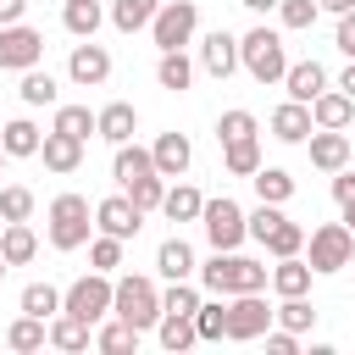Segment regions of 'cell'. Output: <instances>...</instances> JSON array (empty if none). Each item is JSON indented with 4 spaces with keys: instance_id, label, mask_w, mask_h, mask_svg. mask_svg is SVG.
Returning <instances> with one entry per match:
<instances>
[{
    "instance_id": "obj_15",
    "label": "cell",
    "mask_w": 355,
    "mask_h": 355,
    "mask_svg": "<svg viewBox=\"0 0 355 355\" xmlns=\"http://www.w3.org/2000/svg\"><path fill=\"white\" fill-rule=\"evenodd\" d=\"M67 72H72V83H83V89H94V83H105V78H111V55H105V44H94V39H83V44L72 50V61H67Z\"/></svg>"
},
{
    "instance_id": "obj_57",
    "label": "cell",
    "mask_w": 355,
    "mask_h": 355,
    "mask_svg": "<svg viewBox=\"0 0 355 355\" xmlns=\"http://www.w3.org/2000/svg\"><path fill=\"white\" fill-rule=\"evenodd\" d=\"M344 222H349V227H355V205H349V211H344Z\"/></svg>"
},
{
    "instance_id": "obj_7",
    "label": "cell",
    "mask_w": 355,
    "mask_h": 355,
    "mask_svg": "<svg viewBox=\"0 0 355 355\" xmlns=\"http://www.w3.org/2000/svg\"><path fill=\"white\" fill-rule=\"evenodd\" d=\"M355 261V227L349 222H322L311 233V272H344Z\"/></svg>"
},
{
    "instance_id": "obj_35",
    "label": "cell",
    "mask_w": 355,
    "mask_h": 355,
    "mask_svg": "<svg viewBox=\"0 0 355 355\" xmlns=\"http://www.w3.org/2000/svg\"><path fill=\"white\" fill-rule=\"evenodd\" d=\"M100 0H67V11H61V22H67V33H78V39H94V28H100Z\"/></svg>"
},
{
    "instance_id": "obj_11",
    "label": "cell",
    "mask_w": 355,
    "mask_h": 355,
    "mask_svg": "<svg viewBox=\"0 0 355 355\" xmlns=\"http://www.w3.org/2000/svg\"><path fill=\"white\" fill-rule=\"evenodd\" d=\"M94 227H100V233H111V239H133V233L144 227V211H139L128 194H111V200H100V205H94Z\"/></svg>"
},
{
    "instance_id": "obj_32",
    "label": "cell",
    "mask_w": 355,
    "mask_h": 355,
    "mask_svg": "<svg viewBox=\"0 0 355 355\" xmlns=\"http://www.w3.org/2000/svg\"><path fill=\"white\" fill-rule=\"evenodd\" d=\"M250 183H255V194H261L266 205H283V200H294V178H288L283 166H261Z\"/></svg>"
},
{
    "instance_id": "obj_3",
    "label": "cell",
    "mask_w": 355,
    "mask_h": 355,
    "mask_svg": "<svg viewBox=\"0 0 355 355\" xmlns=\"http://www.w3.org/2000/svg\"><path fill=\"white\" fill-rule=\"evenodd\" d=\"M111 316H122V322H133L139 333L144 327H155L161 322V288L150 283V277H116V300H111Z\"/></svg>"
},
{
    "instance_id": "obj_19",
    "label": "cell",
    "mask_w": 355,
    "mask_h": 355,
    "mask_svg": "<svg viewBox=\"0 0 355 355\" xmlns=\"http://www.w3.org/2000/svg\"><path fill=\"white\" fill-rule=\"evenodd\" d=\"M311 116H316V128H349L355 122V100L344 89H322L311 100Z\"/></svg>"
},
{
    "instance_id": "obj_36",
    "label": "cell",
    "mask_w": 355,
    "mask_h": 355,
    "mask_svg": "<svg viewBox=\"0 0 355 355\" xmlns=\"http://www.w3.org/2000/svg\"><path fill=\"white\" fill-rule=\"evenodd\" d=\"M61 300H67V294H61L55 283H28V288H22V311H28V316H44V322L61 311Z\"/></svg>"
},
{
    "instance_id": "obj_26",
    "label": "cell",
    "mask_w": 355,
    "mask_h": 355,
    "mask_svg": "<svg viewBox=\"0 0 355 355\" xmlns=\"http://www.w3.org/2000/svg\"><path fill=\"white\" fill-rule=\"evenodd\" d=\"M222 166H227L233 178H255V172H261V144H255V133L222 144Z\"/></svg>"
},
{
    "instance_id": "obj_17",
    "label": "cell",
    "mask_w": 355,
    "mask_h": 355,
    "mask_svg": "<svg viewBox=\"0 0 355 355\" xmlns=\"http://www.w3.org/2000/svg\"><path fill=\"white\" fill-rule=\"evenodd\" d=\"M39 155H44V166L50 172H78L83 166V139H72V133H44V144H39Z\"/></svg>"
},
{
    "instance_id": "obj_28",
    "label": "cell",
    "mask_w": 355,
    "mask_h": 355,
    "mask_svg": "<svg viewBox=\"0 0 355 355\" xmlns=\"http://www.w3.org/2000/svg\"><path fill=\"white\" fill-rule=\"evenodd\" d=\"M272 288H277V294H305V288H311V261H300V255H277V266H272Z\"/></svg>"
},
{
    "instance_id": "obj_48",
    "label": "cell",
    "mask_w": 355,
    "mask_h": 355,
    "mask_svg": "<svg viewBox=\"0 0 355 355\" xmlns=\"http://www.w3.org/2000/svg\"><path fill=\"white\" fill-rule=\"evenodd\" d=\"M277 222H283V211H277V205H266V200H261V205H255V211H250V239H261V244H266V233H272V227H277Z\"/></svg>"
},
{
    "instance_id": "obj_31",
    "label": "cell",
    "mask_w": 355,
    "mask_h": 355,
    "mask_svg": "<svg viewBox=\"0 0 355 355\" xmlns=\"http://www.w3.org/2000/svg\"><path fill=\"white\" fill-rule=\"evenodd\" d=\"M0 144H6V155H39V128L28 122V116H17V122H6L0 128Z\"/></svg>"
},
{
    "instance_id": "obj_59",
    "label": "cell",
    "mask_w": 355,
    "mask_h": 355,
    "mask_svg": "<svg viewBox=\"0 0 355 355\" xmlns=\"http://www.w3.org/2000/svg\"><path fill=\"white\" fill-rule=\"evenodd\" d=\"M0 222H6V216H0Z\"/></svg>"
},
{
    "instance_id": "obj_46",
    "label": "cell",
    "mask_w": 355,
    "mask_h": 355,
    "mask_svg": "<svg viewBox=\"0 0 355 355\" xmlns=\"http://www.w3.org/2000/svg\"><path fill=\"white\" fill-rule=\"evenodd\" d=\"M250 133H255V116H250V111H222V122H216V139H222V144L250 139Z\"/></svg>"
},
{
    "instance_id": "obj_13",
    "label": "cell",
    "mask_w": 355,
    "mask_h": 355,
    "mask_svg": "<svg viewBox=\"0 0 355 355\" xmlns=\"http://www.w3.org/2000/svg\"><path fill=\"white\" fill-rule=\"evenodd\" d=\"M311 133H316V116H311L305 100H283V105L272 111V139H283V144H305Z\"/></svg>"
},
{
    "instance_id": "obj_34",
    "label": "cell",
    "mask_w": 355,
    "mask_h": 355,
    "mask_svg": "<svg viewBox=\"0 0 355 355\" xmlns=\"http://www.w3.org/2000/svg\"><path fill=\"white\" fill-rule=\"evenodd\" d=\"M155 266H161V277H172V283H178V277H189V272H194V250H189L183 239H166V244L155 250Z\"/></svg>"
},
{
    "instance_id": "obj_12",
    "label": "cell",
    "mask_w": 355,
    "mask_h": 355,
    "mask_svg": "<svg viewBox=\"0 0 355 355\" xmlns=\"http://www.w3.org/2000/svg\"><path fill=\"white\" fill-rule=\"evenodd\" d=\"M200 67L211 72V78H233L244 61H239V39L227 33V28H216V33H205L200 39Z\"/></svg>"
},
{
    "instance_id": "obj_29",
    "label": "cell",
    "mask_w": 355,
    "mask_h": 355,
    "mask_svg": "<svg viewBox=\"0 0 355 355\" xmlns=\"http://www.w3.org/2000/svg\"><path fill=\"white\" fill-rule=\"evenodd\" d=\"M155 11H161V0H116L111 22H116V33H139V28L155 22Z\"/></svg>"
},
{
    "instance_id": "obj_5",
    "label": "cell",
    "mask_w": 355,
    "mask_h": 355,
    "mask_svg": "<svg viewBox=\"0 0 355 355\" xmlns=\"http://www.w3.org/2000/svg\"><path fill=\"white\" fill-rule=\"evenodd\" d=\"M111 300H116L111 272H89V277H78V283L67 288L61 311H72V316H83V322L94 327V322H105V316H111Z\"/></svg>"
},
{
    "instance_id": "obj_27",
    "label": "cell",
    "mask_w": 355,
    "mask_h": 355,
    "mask_svg": "<svg viewBox=\"0 0 355 355\" xmlns=\"http://www.w3.org/2000/svg\"><path fill=\"white\" fill-rule=\"evenodd\" d=\"M150 172H155V155H150V150H139L133 139L116 144V183H122V189L139 183V178H150Z\"/></svg>"
},
{
    "instance_id": "obj_18",
    "label": "cell",
    "mask_w": 355,
    "mask_h": 355,
    "mask_svg": "<svg viewBox=\"0 0 355 355\" xmlns=\"http://www.w3.org/2000/svg\"><path fill=\"white\" fill-rule=\"evenodd\" d=\"M150 155H155V172H161V178H183L189 161H194V150H189L183 133H161V139L150 144Z\"/></svg>"
},
{
    "instance_id": "obj_8",
    "label": "cell",
    "mask_w": 355,
    "mask_h": 355,
    "mask_svg": "<svg viewBox=\"0 0 355 355\" xmlns=\"http://www.w3.org/2000/svg\"><path fill=\"white\" fill-rule=\"evenodd\" d=\"M194 28H200V6H194V0H161V11H155V22H150V39H155L161 50H183V44L194 39Z\"/></svg>"
},
{
    "instance_id": "obj_52",
    "label": "cell",
    "mask_w": 355,
    "mask_h": 355,
    "mask_svg": "<svg viewBox=\"0 0 355 355\" xmlns=\"http://www.w3.org/2000/svg\"><path fill=\"white\" fill-rule=\"evenodd\" d=\"M22 11H28V0H0V28L6 22H22Z\"/></svg>"
},
{
    "instance_id": "obj_4",
    "label": "cell",
    "mask_w": 355,
    "mask_h": 355,
    "mask_svg": "<svg viewBox=\"0 0 355 355\" xmlns=\"http://www.w3.org/2000/svg\"><path fill=\"white\" fill-rule=\"evenodd\" d=\"M89 200L83 194H55L50 200V244L55 250H83L89 244Z\"/></svg>"
},
{
    "instance_id": "obj_39",
    "label": "cell",
    "mask_w": 355,
    "mask_h": 355,
    "mask_svg": "<svg viewBox=\"0 0 355 355\" xmlns=\"http://www.w3.org/2000/svg\"><path fill=\"white\" fill-rule=\"evenodd\" d=\"M194 327H200V338H205V344H222V338H227V305H222V294H216L211 305H200V311H194Z\"/></svg>"
},
{
    "instance_id": "obj_24",
    "label": "cell",
    "mask_w": 355,
    "mask_h": 355,
    "mask_svg": "<svg viewBox=\"0 0 355 355\" xmlns=\"http://www.w3.org/2000/svg\"><path fill=\"white\" fill-rule=\"evenodd\" d=\"M155 333H161V349H172V355H183L189 344H200V327H194V316H178V311H161Z\"/></svg>"
},
{
    "instance_id": "obj_54",
    "label": "cell",
    "mask_w": 355,
    "mask_h": 355,
    "mask_svg": "<svg viewBox=\"0 0 355 355\" xmlns=\"http://www.w3.org/2000/svg\"><path fill=\"white\" fill-rule=\"evenodd\" d=\"M322 11H333V17H344V11H355V0H316Z\"/></svg>"
},
{
    "instance_id": "obj_51",
    "label": "cell",
    "mask_w": 355,
    "mask_h": 355,
    "mask_svg": "<svg viewBox=\"0 0 355 355\" xmlns=\"http://www.w3.org/2000/svg\"><path fill=\"white\" fill-rule=\"evenodd\" d=\"M333 200H338L344 211L355 205V172H338V178H333Z\"/></svg>"
},
{
    "instance_id": "obj_41",
    "label": "cell",
    "mask_w": 355,
    "mask_h": 355,
    "mask_svg": "<svg viewBox=\"0 0 355 355\" xmlns=\"http://www.w3.org/2000/svg\"><path fill=\"white\" fill-rule=\"evenodd\" d=\"M122 194H128V200H133L139 211H161V200H166V178H161V172H150V178H139V183H128Z\"/></svg>"
},
{
    "instance_id": "obj_33",
    "label": "cell",
    "mask_w": 355,
    "mask_h": 355,
    "mask_svg": "<svg viewBox=\"0 0 355 355\" xmlns=\"http://www.w3.org/2000/svg\"><path fill=\"white\" fill-rule=\"evenodd\" d=\"M161 211H166L172 222H200V211H205V200H200V189H189V183H178V189H166V200H161Z\"/></svg>"
},
{
    "instance_id": "obj_22",
    "label": "cell",
    "mask_w": 355,
    "mask_h": 355,
    "mask_svg": "<svg viewBox=\"0 0 355 355\" xmlns=\"http://www.w3.org/2000/svg\"><path fill=\"white\" fill-rule=\"evenodd\" d=\"M0 255H6L11 266H28V261L39 255V239H33V227H28V222H6V227H0Z\"/></svg>"
},
{
    "instance_id": "obj_49",
    "label": "cell",
    "mask_w": 355,
    "mask_h": 355,
    "mask_svg": "<svg viewBox=\"0 0 355 355\" xmlns=\"http://www.w3.org/2000/svg\"><path fill=\"white\" fill-rule=\"evenodd\" d=\"M266 349H272V355H300V333H288V327L272 333V327H266Z\"/></svg>"
},
{
    "instance_id": "obj_56",
    "label": "cell",
    "mask_w": 355,
    "mask_h": 355,
    "mask_svg": "<svg viewBox=\"0 0 355 355\" xmlns=\"http://www.w3.org/2000/svg\"><path fill=\"white\" fill-rule=\"evenodd\" d=\"M6 272H11V261H6V255H0V277H6Z\"/></svg>"
},
{
    "instance_id": "obj_25",
    "label": "cell",
    "mask_w": 355,
    "mask_h": 355,
    "mask_svg": "<svg viewBox=\"0 0 355 355\" xmlns=\"http://www.w3.org/2000/svg\"><path fill=\"white\" fill-rule=\"evenodd\" d=\"M155 83L172 89V94H183V89L194 83V61H189L183 50H161V61H155Z\"/></svg>"
},
{
    "instance_id": "obj_44",
    "label": "cell",
    "mask_w": 355,
    "mask_h": 355,
    "mask_svg": "<svg viewBox=\"0 0 355 355\" xmlns=\"http://www.w3.org/2000/svg\"><path fill=\"white\" fill-rule=\"evenodd\" d=\"M122 244H128V239H111V233L89 239V261H94V272H116V266H122Z\"/></svg>"
},
{
    "instance_id": "obj_50",
    "label": "cell",
    "mask_w": 355,
    "mask_h": 355,
    "mask_svg": "<svg viewBox=\"0 0 355 355\" xmlns=\"http://www.w3.org/2000/svg\"><path fill=\"white\" fill-rule=\"evenodd\" d=\"M333 44H338V50L355 61V11H344V17H338V33H333Z\"/></svg>"
},
{
    "instance_id": "obj_23",
    "label": "cell",
    "mask_w": 355,
    "mask_h": 355,
    "mask_svg": "<svg viewBox=\"0 0 355 355\" xmlns=\"http://www.w3.org/2000/svg\"><path fill=\"white\" fill-rule=\"evenodd\" d=\"M6 344H11L17 355H33V349H44V344H50V327H44V316H28V311H22V316L6 327Z\"/></svg>"
},
{
    "instance_id": "obj_38",
    "label": "cell",
    "mask_w": 355,
    "mask_h": 355,
    "mask_svg": "<svg viewBox=\"0 0 355 355\" xmlns=\"http://www.w3.org/2000/svg\"><path fill=\"white\" fill-rule=\"evenodd\" d=\"M94 344H100L105 355H128V349H139V327L116 316V322H105V327L94 333Z\"/></svg>"
},
{
    "instance_id": "obj_20",
    "label": "cell",
    "mask_w": 355,
    "mask_h": 355,
    "mask_svg": "<svg viewBox=\"0 0 355 355\" xmlns=\"http://www.w3.org/2000/svg\"><path fill=\"white\" fill-rule=\"evenodd\" d=\"M133 133H139V111H133L128 100H111V105L100 111V139H105V144H128Z\"/></svg>"
},
{
    "instance_id": "obj_40",
    "label": "cell",
    "mask_w": 355,
    "mask_h": 355,
    "mask_svg": "<svg viewBox=\"0 0 355 355\" xmlns=\"http://www.w3.org/2000/svg\"><path fill=\"white\" fill-rule=\"evenodd\" d=\"M17 94H22V105H55V78H50V72H39V67H28Z\"/></svg>"
},
{
    "instance_id": "obj_42",
    "label": "cell",
    "mask_w": 355,
    "mask_h": 355,
    "mask_svg": "<svg viewBox=\"0 0 355 355\" xmlns=\"http://www.w3.org/2000/svg\"><path fill=\"white\" fill-rule=\"evenodd\" d=\"M266 250H272V255H300V250H305V227L283 216V222L266 233Z\"/></svg>"
},
{
    "instance_id": "obj_2",
    "label": "cell",
    "mask_w": 355,
    "mask_h": 355,
    "mask_svg": "<svg viewBox=\"0 0 355 355\" xmlns=\"http://www.w3.org/2000/svg\"><path fill=\"white\" fill-rule=\"evenodd\" d=\"M239 61H244V72H250L255 83H283V72H288L283 39H277L272 28H250V33L239 39Z\"/></svg>"
},
{
    "instance_id": "obj_55",
    "label": "cell",
    "mask_w": 355,
    "mask_h": 355,
    "mask_svg": "<svg viewBox=\"0 0 355 355\" xmlns=\"http://www.w3.org/2000/svg\"><path fill=\"white\" fill-rule=\"evenodd\" d=\"M239 6H250V11H277V0H239Z\"/></svg>"
},
{
    "instance_id": "obj_21",
    "label": "cell",
    "mask_w": 355,
    "mask_h": 355,
    "mask_svg": "<svg viewBox=\"0 0 355 355\" xmlns=\"http://www.w3.org/2000/svg\"><path fill=\"white\" fill-rule=\"evenodd\" d=\"M89 338H94V333H89L83 316H72V311H55V316H50V344H55V349L78 355V349H89Z\"/></svg>"
},
{
    "instance_id": "obj_30",
    "label": "cell",
    "mask_w": 355,
    "mask_h": 355,
    "mask_svg": "<svg viewBox=\"0 0 355 355\" xmlns=\"http://www.w3.org/2000/svg\"><path fill=\"white\" fill-rule=\"evenodd\" d=\"M55 133H72V139L100 133V111H89V105H55Z\"/></svg>"
},
{
    "instance_id": "obj_37",
    "label": "cell",
    "mask_w": 355,
    "mask_h": 355,
    "mask_svg": "<svg viewBox=\"0 0 355 355\" xmlns=\"http://www.w3.org/2000/svg\"><path fill=\"white\" fill-rule=\"evenodd\" d=\"M277 327H288V333L316 327V305H311L305 294H283V305H277Z\"/></svg>"
},
{
    "instance_id": "obj_43",
    "label": "cell",
    "mask_w": 355,
    "mask_h": 355,
    "mask_svg": "<svg viewBox=\"0 0 355 355\" xmlns=\"http://www.w3.org/2000/svg\"><path fill=\"white\" fill-rule=\"evenodd\" d=\"M0 216H6V222H28V216H33V189H22V183L0 189Z\"/></svg>"
},
{
    "instance_id": "obj_6",
    "label": "cell",
    "mask_w": 355,
    "mask_h": 355,
    "mask_svg": "<svg viewBox=\"0 0 355 355\" xmlns=\"http://www.w3.org/2000/svg\"><path fill=\"white\" fill-rule=\"evenodd\" d=\"M200 222H205V239H211V250H239L244 239H250V216L239 211V200H205V211H200Z\"/></svg>"
},
{
    "instance_id": "obj_14",
    "label": "cell",
    "mask_w": 355,
    "mask_h": 355,
    "mask_svg": "<svg viewBox=\"0 0 355 355\" xmlns=\"http://www.w3.org/2000/svg\"><path fill=\"white\" fill-rule=\"evenodd\" d=\"M305 144H311V166H322V172H344L349 166V133L344 128H316Z\"/></svg>"
},
{
    "instance_id": "obj_1",
    "label": "cell",
    "mask_w": 355,
    "mask_h": 355,
    "mask_svg": "<svg viewBox=\"0 0 355 355\" xmlns=\"http://www.w3.org/2000/svg\"><path fill=\"white\" fill-rule=\"evenodd\" d=\"M200 283H205L211 294H261V288L272 283V272H266L261 261H250V255L216 250V255L200 266Z\"/></svg>"
},
{
    "instance_id": "obj_45",
    "label": "cell",
    "mask_w": 355,
    "mask_h": 355,
    "mask_svg": "<svg viewBox=\"0 0 355 355\" xmlns=\"http://www.w3.org/2000/svg\"><path fill=\"white\" fill-rule=\"evenodd\" d=\"M161 311H178V316H194V311H200V294L189 288V277H178V283L161 294Z\"/></svg>"
},
{
    "instance_id": "obj_16",
    "label": "cell",
    "mask_w": 355,
    "mask_h": 355,
    "mask_svg": "<svg viewBox=\"0 0 355 355\" xmlns=\"http://www.w3.org/2000/svg\"><path fill=\"white\" fill-rule=\"evenodd\" d=\"M283 89H288V100H316L322 89H327V67L322 61H294L288 72H283Z\"/></svg>"
},
{
    "instance_id": "obj_53",
    "label": "cell",
    "mask_w": 355,
    "mask_h": 355,
    "mask_svg": "<svg viewBox=\"0 0 355 355\" xmlns=\"http://www.w3.org/2000/svg\"><path fill=\"white\" fill-rule=\"evenodd\" d=\"M338 89H344V94H349V100H355V61H349V67H344V72H338Z\"/></svg>"
},
{
    "instance_id": "obj_58",
    "label": "cell",
    "mask_w": 355,
    "mask_h": 355,
    "mask_svg": "<svg viewBox=\"0 0 355 355\" xmlns=\"http://www.w3.org/2000/svg\"><path fill=\"white\" fill-rule=\"evenodd\" d=\"M6 161H11V155H6V144H0V166H6Z\"/></svg>"
},
{
    "instance_id": "obj_10",
    "label": "cell",
    "mask_w": 355,
    "mask_h": 355,
    "mask_svg": "<svg viewBox=\"0 0 355 355\" xmlns=\"http://www.w3.org/2000/svg\"><path fill=\"white\" fill-rule=\"evenodd\" d=\"M39 55H44V33L39 28H28V22H6L0 28V72H28V67H39Z\"/></svg>"
},
{
    "instance_id": "obj_47",
    "label": "cell",
    "mask_w": 355,
    "mask_h": 355,
    "mask_svg": "<svg viewBox=\"0 0 355 355\" xmlns=\"http://www.w3.org/2000/svg\"><path fill=\"white\" fill-rule=\"evenodd\" d=\"M316 0H277V17H283V28H311L316 22Z\"/></svg>"
},
{
    "instance_id": "obj_9",
    "label": "cell",
    "mask_w": 355,
    "mask_h": 355,
    "mask_svg": "<svg viewBox=\"0 0 355 355\" xmlns=\"http://www.w3.org/2000/svg\"><path fill=\"white\" fill-rule=\"evenodd\" d=\"M272 322H277V311H272L261 294H227V338H239V344L266 338Z\"/></svg>"
}]
</instances>
